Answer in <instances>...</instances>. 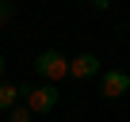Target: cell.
<instances>
[{"label":"cell","instance_id":"obj_5","mask_svg":"<svg viewBox=\"0 0 130 122\" xmlns=\"http://www.w3.org/2000/svg\"><path fill=\"white\" fill-rule=\"evenodd\" d=\"M23 92H19V84H8V80H0V114H8L12 107H15V99H19Z\"/></svg>","mask_w":130,"mask_h":122},{"label":"cell","instance_id":"obj_8","mask_svg":"<svg viewBox=\"0 0 130 122\" xmlns=\"http://www.w3.org/2000/svg\"><path fill=\"white\" fill-rule=\"evenodd\" d=\"M4 65H8V61H4V53H0V80H4Z\"/></svg>","mask_w":130,"mask_h":122},{"label":"cell","instance_id":"obj_2","mask_svg":"<svg viewBox=\"0 0 130 122\" xmlns=\"http://www.w3.org/2000/svg\"><path fill=\"white\" fill-rule=\"evenodd\" d=\"M35 73L42 76V84H57V80L69 76V57L57 53V50H42L35 57Z\"/></svg>","mask_w":130,"mask_h":122},{"label":"cell","instance_id":"obj_4","mask_svg":"<svg viewBox=\"0 0 130 122\" xmlns=\"http://www.w3.org/2000/svg\"><path fill=\"white\" fill-rule=\"evenodd\" d=\"M96 73H103V65H100V57L96 53H77V57H69V76L73 80H88V76H96Z\"/></svg>","mask_w":130,"mask_h":122},{"label":"cell","instance_id":"obj_1","mask_svg":"<svg viewBox=\"0 0 130 122\" xmlns=\"http://www.w3.org/2000/svg\"><path fill=\"white\" fill-rule=\"evenodd\" d=\"M19 92H23V107L31 111V114H50L54 107H57V99H61V92H57V84H38V88H31V84H19Z\"/></svg>","mask_w":130,"mask_h":122},{"label":"cell","instance_id":"obj_3","mask_svg":"<svg viewBox=\"0 0 130 122\" xmlns=\"http://www.w3.org/2000/svg\"><path fill=\"white\" fill-rule=\"evenodd\" d=\"M126 92H130V73H122V69H103L100 73V95L103 99H119Z\"/></svg>","mask_w":130,"mask_h":122},{"label":"cell","instance_id":"obj_6","mask_svg":"<svg viewBox=\"0 0 130 122\" xmlns=\"http://www.w3.org/2000/svg\"><path fill=\"white\" fill-rule=\"evenodd\" d=\"M31 118H35V114H31L27 107H12V111H8V122H31Z\"/></svg>","mask_w":130,"mask_h":122},{"label":"cell","instance_id":"obj_7","mask_svg":"<svg viewBox=\"0 0 130 122\" xmlns=\"http://www.w3.org/2000/svg\"><path fill=\"white\" fill-rule=\"evenodd\" d=\"M15 15V4H8V0H0V23H4V19H12Z\"/></svg>","mask_w":130,"mask_h":122}]
</instances>
